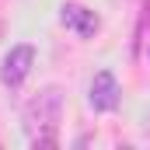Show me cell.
I'll return each mask as SVG.
<instances>
[{"instance_id":"6da1fadb","label":"cell","mask_w":150,"mask_h":150,"mask_svg":"<svg viewBox=\"0 0 150 150\" xmlns=\"http://www.w3.org/2000/svg\"><path fill=\"white\" fill-rule=\"evenodd\" d=\"M63 112V91L52 84L45 91H38L25 108V133L35 147H56V126Z\"/></svg>"},{"instance_id":"7a4b0ae2","label":"cell","mask_w":150,"mask_h":150,"mask_svg":"<svg viewBox=\"0 0 150 150\" xmlns=\"http://www.w3.org/2000/svg\"><path fill=\"white\" fill-rule=\"evenodd\" d=\"M32 67H35V49L32 45H14L7 56H4V67H0V80H4V87H21L25 84V77L32 74Z\"/></svg>"},{"instance_id":"277c9868","label":"cell","mask_w":150,"mask_h":150,"mask_svg":"<svg viewBox=\"0 0 150 150\" xmlns=\"http://www.w3.org/2000/svg\"><path fill=\"white\" fill-rule=\"evenodd\" d=\"M59 21H63L70 32H77L80 38H94V35H98V28H101L98 14H94V11H87V7H80V4H63Z\"/></svg>"},{"instance_id":"3957f363","label":"cell","mask_w":150,"mask_h":150,"mask_svg":"<svg viewBox=\"0 0 150 150\" xmlns=\"http://www.w3.org/2000/svg\"><path fill=\"white\" fill-rule=\"evenodd\" d=\"M119 98H122V91H119L115 74L112 70H98L94 80H91V94H87L91 108L94 112H112V108H119Z\"/></svg>"}]
</instances>
